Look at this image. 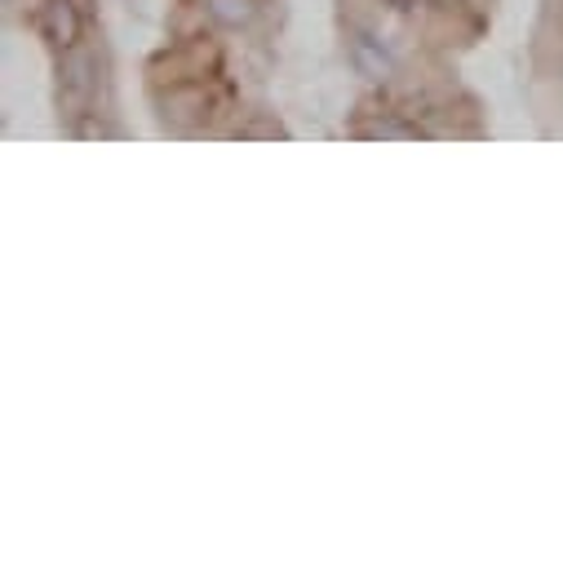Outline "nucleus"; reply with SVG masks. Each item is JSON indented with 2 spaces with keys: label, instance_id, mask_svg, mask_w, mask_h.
Listing matches in <instances>:
<instances>
[{
  "label": "nucleus",
  "instance_id": "nucleus-1",
  "mask_svg": "<svg viewBox=\"0 0 563 563\" xmlns=\"http://www.w3.org/2000/svg\"><path fill=\"white\" fill-rule=\"evenodd\" d=\"M93 93H98V58H93V49L76 45V49H67L63 63H58V115H63L67 129H71L80 115H89Z\"/></svg>",
  "mask_w": 563,
  "mask_h": 563
},
{
  "label": "nucleus",
  "instance_id": "nucleus-2",
  "mask_svg": "<svg viewBox=\"0 0 563 563\" xmlns=\"http://www.w3.org/2000/svg\"><path fill=\"white\" fill-rule=\"evenodd\" d=\"M346 58H351L355 76H364L368 85H386L395 76V54L373 27H360V23L346 27Z\"/></svg>",
  "mask_w": 563,
  "mask_h": 563
},
{
  "label": "nucleus",
  "instance_id": "nucleus-3",
  "mask_svg": "<svg viewBox=\"0 0 563 563\" xmlns=\"http://www.w3.org/2000/svg\"><path fill=\"white\" fill-rule=\"evenodd\" d=\"M85 5L80 0H45L41 5V36H45V45L54 49V54H67V49H76L80 45V36H85Z\"/></svg>",
  "mask_w": 563,
  "mask_h": 563
},
{
  "label": "nucleus",
  "instance_id": "nucleus-4",
  "mask_svg": "<svg viewBox=\"0 0 563 563\" xmlns=\"http://www.w3.org/2000/svg\"><path fill=\"white\" fill-rule=\"evenodd\" d=\"M209 14L222 23V27H249L257 19V5L253 0H205Z\"/></svg>",
  "mask_w": 563,
  "mask_h": 563
},
{
  "label": "nucleus",
  "instance_id": "nucleus-5",
  "mask_svg": "<svg viewBox=\"0 0 563 563\" xmlns=\"http://www.w3.org/2000/svg\"><path fill=\"white\" fill-rule=\"evenodd\" d=\"M360 133H364V137H417L421 129H417V124H404V120H399V111H382V120L364 124Z\"/></svg>",
  "mask_w": 563,
  "mask_h": 563
},
{
  "label": "nucleus",
  "instance_id": "nucleus-6",
  "mask_svg": "<svg viewBox=\"0 0 563 563\" xmlns=\"http://www.w3.org/2000/svg\"><path fill=\"white\" fill-rule=\"evenodd\" d=\"M382 5H390L399 19H417V14L431 10V0H382Z\"/></svg>",
  "mask_w": 563,
  "mask_h": 563
},
{
  "label": "nucleus",
  "instance_id": "nucleus-7",
  "mask_svg": "<svg viewBox=\"0 0 563 563\" xmlns=\"http://www.w3.org/2000/svg\"><path fill=\"white\" fill-rule=\"evenodd\" d=\"M435 10H444V14H466L471 10V0H431Z\"/></svg>",
  "mask_w": 563,
  "mask_h": 563
}]
</instances>
